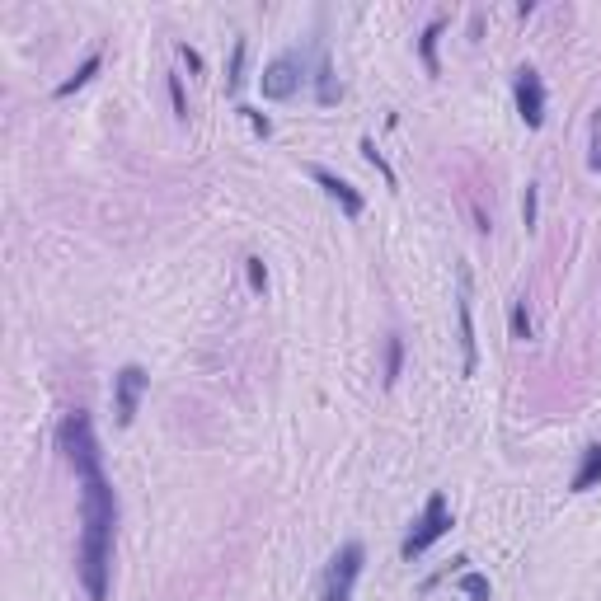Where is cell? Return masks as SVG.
Instances as JSON below:
<instances>
[{
  "label": "cell",
  "mask_w": 601,
  "mask_h": 601,
  "mask_svg": "<svg viewBox=\"0 0 601 601\" xmlns=\"http://www.w3.org/2000/svg\"><path fill=\"white\" fill-rule=\"evenodd\" d=\"M57 451L76 470L80 484V583L90 601H108L113 592V531H118V494L104 475V451L85 409H71L57 428Z\"/></svg>",
  "instance_id": "1"
},
{
  "label": "cell",
  "mask_w": 601,
  "mask_h": 601,
  "mask_svg": "<svg viewBox=\"0 0 601 601\" xmlns=\"http://www.w3.org/2000/svg\"><path fill=\"white\" fill-rule=\"evenodd\" d=\"M362 569H367V545L362 540H343L334 550V559H329V569H324L320 601H353Z\"/></svg>",
  "instance_id": "2"
},
{
  "label": "cell",
  "mask_w": 601,
  "mask_h": 601,
  "mask_svg": "<svg viewBox=\"0 0 601 601\" xmlns=\"http://www.w3.org/2000/svg\"><path fill=\"white\" fill-rule=\"evenodd\" d=\"M451 531V508H447V494H428V503H423V512H418V522H414V531L404 536V545H400V559H423L437 545V540Z\"/></svg>",
  "instance_id": "3"
},
{
  "label": "cell",
  "mask_w": 601,
  "mask_h": 601,
  "mask_svg": "<svg viewBox=\"0 0 601 601\" xmlns=\"http://www.w3.org/2000/svg\"><path fill=\"white\" fill-rule=\"evenodd\" d=\"M151 390V376L146 367L137 362H127L118 376H113V418H118V428H132L137 423V409H141V395Z\"/></svg>",
  "instance_id": "4"
},
{
  "label": "cell",
  "mask_w": 601,
  "mask_h": 601,
  "mask_svg": "<svg viewBox=\"0 0 601 601\" xmlns=\"http://www.w3.org/2000/svg\"><path fill=\"white\" fill-rule=\"evenodd\" d=\"M301 80H306V62L296 57V52H282L273 62L263 66V99H273V104H287L296 90H301Z\"/></svg>",
  "instance_id": "5"
},
{
  "label": "cell",
  "mask_w": 601,
  "mask_h": 601,
  "mask_svg": "<svg viewBox=\"0 0 601 601\" xmlns=\"http://www.w3.org/2000/svg\"><path fill=\"white\" fill-rule=\"evenodd\" d=\"M512 94H517V118L536 132V127L545 123V80H540L536 66H522V71H517Z\"/></svg>",
  "instance_id": "6"
},
{
  "label": "cell",
  "mask_w": 601,
  "mask_h": 601,
  "mask_svg": "<svg viewBox=\"0 0 601 601\" xmlns=\"http://www.w3.org/2000/svg\"><path fill=\"white\" fill-rule=\"evenodd\" d=\"M456 282H461V292H456V320H461V353H465V362H461V371L465 376H475V367H479V343H475V315H470V268H456Z\"/></svg>",
  "instance_id": "7"
},
{
  "label": "cell",
  "mask_w": 601,
  "mask_h": 601,
  "mask_svg": "<svg viewBox=\"0 0 601 601\" xmlns=\"http://www.w3.org/2000/svg\"><path fill=\"white\" fill-rule=\"evenodd\" d=\"M310 179H315V184L324 188V198L339 202L348 221H357V216H362V207H367V202H362V193H357V188L348 184V179H339V174L324 170V165H310Z\"/></svg>",
  "instance_id": "8"
},
{
  "label": "cell",
  "mask_w": 601,
  "mask_h": 601,
  "mask_svg": "<svg viewBox=\"0 0 601 601\" xmlns=\"http://www.w3.org/2000/svg\"><path fill=\"white\" fill-rule=\"evenodd\" d=\"M315 104H324V108H334L343 99V85L334 80V66H329V52L324 47H315Z\"/></svg>",
  "instance_id": "9"
},
{
  "label": "cell",
  "mask_w": 601,
  "mask_h": 601,
  "mask_svg": "<svg viewBox=\"0 0 601 601\" xmlns=\"http://www.w3.org/2000/svg\"><path fill=\"white\" fill-rule=\"evenodd\" d=\"M597 484H601V442H592V447L583 451L578 470H573L569 489H573V494H587V489H597Z\"/></svg>",
  "instance_id": "10"
},
{
  "label": "cell",
  "mask_w": 601,
  "mask_h": 601,
  "mask_svg": "<svg viewBox=\"0 0 601 601\" xmlns=\"http://www.w3.org/2000/svg\"><path fill=\"white\" fill-rule=\"evenodd\" d=\"M442 19H432L428 29L418 33V57H423V66H428V76H442V62H437V38H442Z\"/></svg>",
  "instance_id": "11"
},
{
  "label": "cell",
  "mask_w": 601,
  "mask_h": 601,
  "mask_svg": "<svg viewBox=\"0 0 601 601\" xmlns=\"http://www.w3.org/2000/svg\"><path fill=\"white\" fill-rule=\"evenodd\" d=\"M99 66H104V57H99V52H90V57H85V62L76 66V76H66L62 85H57V99H66V94H76L80 85H90V80L99 76Z\"/></svg>",
  "instance_id": "12"
},
{
  "label": "cell",
  "mask_w": 601,
  "mask_h": 601,
  "mask_svg": "<svg viewBox=\"0 0 601 601\" xmlns=\"http://www.w3.org/2000/svg\"><path fill=\"white\" fill-rule=\"evenodd\" d=\"M400 371H404V339L400 334H386V371H381V386H395L400 381Z\"/></svg>",
  "instance_id": "13"
},
{
  "label": "cell",
  "mask_w": 601,
  "mask_h": 601,
  "mask_svg": "<svg viewBox=\"0 0 601 601\" xmlns=\"http://www.w3.org/2000/svg\"><path fill=\"white\" fill-rule=\"evenodd\" d=\"M245 52H249V43H245V38H235V47H231V71H226V94H235L240 85H245Z\"/></svg>",
  "instance_id": "14"
},
{
  "label": "cell",
  "mask_w": 601,
  "mask_h": 601,
  "mask_svg": "<svg viewBox=\"0 0 601 601\" xmlns=\"http://www.w3.org/2000/svg\"><path fill=\"white\" fill-rule=\"evenodd\" d=\"M456 587H461L470 601H494V587H489V578H484V573H461V578H456Z\"/></svg>",
  "instance_id": "15"
},
{
  "label": "cell",
  "mask_w": 601,
  "mask_h": 601,
  "mask_svg": "<svg viewBox=\"0 0 601 601\" xmlns=\"http://www.w3.org/2000/svg\"><path fill=\"white\" fill-rule=\"evenodd\" d=\"M362 160H367L371 170H381V179H386L390 188L400 184V179H395V170H390V160H386V155H381V151H376V141H371V137H362Z\"/></svg>",
  "instance_id": "16"
},
{
  "label": "cell",
  "mask_w": 601,
  "mask_h": 601,
  "mask_svg": "<svg viewBox=\"0 0 601 601\" xmlns=\"http://www.w3.org/2000/svg\"><path fill=\"white\" fill-rule=\"evenodd\" d=\"M508 324H512V339H531V310H526V296L522 301H512V315H508Z\"/></svg>",
  "instance_id": "17"
},
{
  "label": "cell",
  "mask_w": 601,
  "mask_h": 601,
  "mask_svg": "<svg viewBox=\"0 0 601 601\" xmlns=\"http://www.w3.org/2000/svg\"><path fill=\"white\" fill-rule=\"evenodd\" d=\"M522 221H526V231H536V221H540V188L536 184H526V193H522Z\"/></svg>",
  "instance_id": "18"
},
{
  "label": "cell",
  "mask_w": 601,
  "mask_h": 601,
  "mask_svg": "<svg viewBox=\"0 0 601 601\" xmlns=\"http://www.w3.org/2000/svg\"><path fill=\"white\" fill-rule=\"evenodd\" d=\"M587 170L601 174V108L592 113V151H587Z\"/></svg>",
  "instance_id": "19"
},
{
  "label": "cell",
  "mask_w": 601,
  "mask_h": 601,
  "mask_svg": "<svg viewBox=\"0 0 601 601\" xmlns=\"http://www.w3.org/2000/svg\"><path fill=\"white\" fill-rule=\"evenodd\" d=\"M170 104H174V118L188 123V99H184V80L179 76H170Z\"/></svg>",
  "instance_id": "20"
},
{
  "label": "cell",
  "mask_w": 601,
  "mask_h": 601,
  "mask_svg": "<svg viewBox=\"0 0 601 601\" xmlns=\"http://www.w3.org/2000/svg\"><path fill=\"white\" fill-rule=\"evenodd\" d=\"M245 273H249V287H254V292H268V268H263V259H245Z\"/></svg>",
  "instance_id": "21"
},
{
  "label": "cell",
  "mask_w": 601,
  "mask_h": 601,
  "mask_svg": "<svg viewBox=\"0 0 601 601\" xmlns=\"http://www.w3.org/2000/svg\"><path fill=\"white\" fill-rule=\"evenodd\" d=\"M240 113H245V123L254 127V132H259V137H273V123H268V118H263L259 108H240Z\"/></svg>",
  "instance_id": "22"
},
{
  "label": "cell",
  "mask_w": 601,
  "mask_h": 601,
  "mask_svg": "<svg viewBox=\"0 0 601 601\" xmlns=\"http://www.w3.org/2000/svg\"><path fill=\"white\" fill-rule=\"evenodd\" d=\"M179 57H184V62H188V71H202V57H198V47L179 43Z\"/></svg>",
  "instance_id": "23"
}]
</instances>
